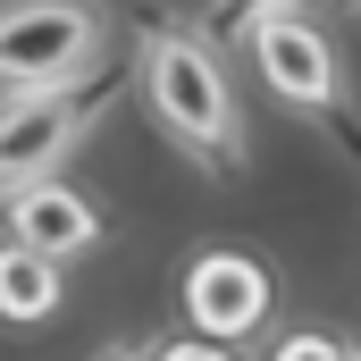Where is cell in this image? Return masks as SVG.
Here are the masks:
<instances>
[{
	"label": "cell",
	"instance_id": "obj_11",
	"mask_svg": "<svg viewBox=\"0 0 361 361\" xmlns=\"http://www.w3.org/2000/svg\"><path fill=\"white\" fill-rule=\"evenodd\" d=\"M101 361H152V353H135V345H109V353H101Z\"/></svg>",
	"mask_w": 361,
	"mask_h": 361
},
{
	"label": "cell",
	"instance_id": "obj_9",
	"mask_svg": "<svg viewBox=\"0 0 361 361\" xmlns=\"http://www.w3.org/2000/svg\"><path fill=\"white\" fill-rule=\"evenodd\" d=\"M261 8H294V0H210V25H252Z\"/></svg>",
	"mask_w": 361,
	"mask_h": 361
},
{
	"label": "cell",
	"instance_id": "obj_7",
	"mask_svg": "<svg viewBox=\"0 0 361 361\" xmlns=\"http://www.w3.org/2000/svg\"><path fill=\"white\" fill-rule=\"evenodd\" d=\"M59 311V261L0 244V319H51Z\"/></svg>",
	"mask_w": 361,
	"mask_h": 361
},
{
	"label": "cell",
	"instance_id": "obj_6",
	"mask_svg": "<svg viewBox=\"0 0 361 361\" xmlns=\"http://www.w3.org/2000/svg\"><path fill=\"white\" fill-rule=\"evenodd\" d=\"M8 244H25V252H42V261H68V252H92L101 244V210H92L76 185L59 177H34L8 193Z\"/></svg>",
	"mask_w": 361,
	"mask_h": 361
},
{
	"label": "cell",
	"instance_id": "obj_8",
	"mask_svg": "<svg viewBox=\"0 0 361 361\" xmlns=\"http://www.w3.org/2000/svg\"><path fill=\"white\" fill-rule=\"evenodd\" d=\"M269 361H345V345H336V336H311V328H302V336H286Z\"/></svg>",
	"mask_w": 361,
	"mask_h": 361
},
{
	"label": "cell",
	"instance_id": "obj_1",
	"mask_svg": "<svg viewBox=\"0 0 361 361\" xmlns=\"http://www.w3.org/2000/svg\"><path fill=\"white\" fill-rule=\"evenodd\" d=\"M143 101L202 169H244V109L202 34H185V25L143 34Z\"/></svg>",
	"mask_w": 361,
	"mask_h": 361
},
{
	"label": "cell",
	"instance_id": "obj_10",
	"mask_svg": "<svg viewBox=\"0 0 361 361\" xmlns=\"http://www.w3.org/2000/svg\"><path fill=\"white\" fill-rule=\"evenodd\" d=\"M152 361H235L219 336H193V345H169V353H152Z\"/></svg>",
	"mask_w": 361,
	"mask_h": 361
},
{
	"label": "cell",
	"instance_id": "obj_5",
	"mask_svg": "<svg viewBox=\"0 0 361 361\" xmlns=\"http://www.w3.org/2000/svg\"><path fill=\"white\" fill-rule=\"evenodd\" d=\"M185 319H193L202 336H219V345L252 336V328L269 319V269H261L252 252H202V261L185 269Z\"/></svg>",
	"mask_w": 361,
	"mask_h": 361
},
{
	"label": "cell",
	"instance_id": "obj_12",
	"mask_svg": "<svg viewBox=\"0 0 361 361\" xmlns=\"http://www.w3.org/2000/svg\"><path fill=\"white\" fill-rule=\"evenodd\" d=\"M345 361H361V353H345Z\"/></svg>",
	"mask_w": 361,
	"mask_h": 361
},
{
	"label": "cell",
	"instance_id": "obj_4",
	"mask_svg": "<svg viewBox=\"0 0 361 361\" xmlns=\"http://www.w3.org/2000/svg\"><path fill=\"white\" fill-rule=\"evenodd\" d=\"M244 34H252V68L269 76V92H286L294 109H336V51L319 25H302L294 8H261Z\"/></svg>",
	"mask_w": 361,
	"mask_h": 361
},
{
	"label": "cell",
	"instance_id": "obj_3",
	"mask_svg": "<svg viewBox=\"0 0 361 361\" xmlns=\"http://www.w3.org/2000/svg\"><path fill=\"white\" fill-rule=\"evenodd\" d=\"M109 17L92 0H0V85H68L101 59Z\"/></svg>",
	"mask_w": 361,
	"mask_h": 361
},
{
	"label": "cell",
	"instance_id": "obj_2",
	"mask_svg": "<svg viewBox=\"0 0 361 361\" xmlns=\"http://www.w3.org/2000/svg\"><path fill=\"white\" fill-rule=\"evenodd\" d=\"M92 118H101V85H85V76H68V85H8L0 92V202L17 185L51 177Z\"/></svg>",
	"mask_w": 361,
	"mask_h": 361
}]
</instances>
